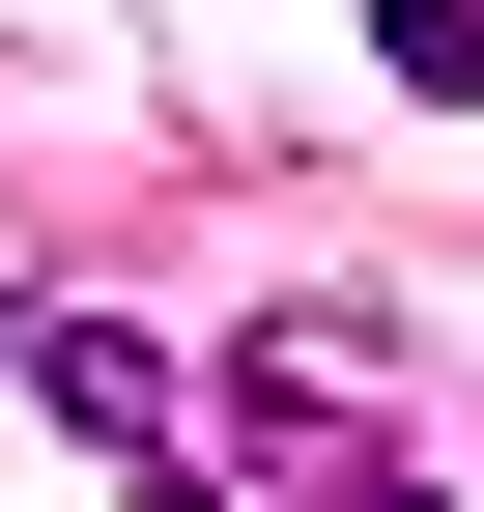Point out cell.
Returning a JSON list of instances; mask_svg holds the SVG:
<instances>
[{
	"instance_id": "cell-1",
	"label": "cell",
	"mask_w": 484,
	"mask_h": 512,
	"mask_svg": "<svg viewBox=\"0 0 484 512\" xmlns=\"http://www.w3.org/2000/svg\"><path fill=\"white\" fill-rule=\"evenodd\" d=\"M228 456H257L285 512H456V484L371 427V342H314V313H285V342H228Z\"/></svg>"
},
{
	"instance_id": "cell-2",
	"label": "cell",
	"mask_w": 484,
	"mask_h": 512,
	"mask_svg": "<svg viewBox=\"0 0 484 512\" xmlns=\"http://www.w3.org/2000/svg\"><path fill=\"white\" fill-rule=\"evenodd\" d=\"M29 399L86 427V456H171V342L143 313H29Z\"/></svg>"
},
{
	"instance_id": "cell-3",
	"label": "cell",
	"mask_w": 484,
	"mask_h": 512,
	"mask_svg": "<svg viewBox=\"0 0 484 512\" xmlns=\"http://www.w3.org/2000/svg\"><path fill=\"white\" fill-rule=\"evenodd\" d=\"M371 57H399L428 114H484V0H371Z\"/></svg>"
},
{
	"instance_id": "cell-4",
	"label": "cell",
	"mask_w": 484,
	"mask_h": 512,
	"mask_svg": "<svg viewBox=\"0 0 484 512\" xmlns=\"http://www.w3.org/2000/svg\"><path fill=\"white\" fill-rule=\"evenodd\" d=\"M114 484H143V512H228V484H200V456H114Z\"/></svg>"
}]
</instances>
